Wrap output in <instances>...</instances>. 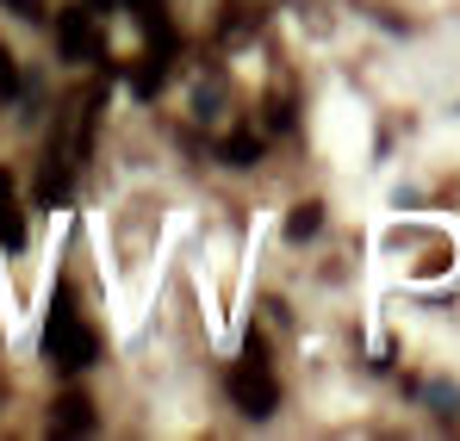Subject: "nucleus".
Here are the masks:
<instances>
[{
  "label": "nucleus",
  "mask_w": 460,
  "mask_h": 441,
  "mask_svg": "<svg viewBox=\"0 0 460 441\" xmlns=\"http://www.w3.org/2000/svg\"><path fill=\"white\" fill-rule=\"evenodd\" d=\"M44 355H50V367H63V373H87L93 361H100V336H93L75 311H69V293H57V304H50Z\"/></svg>",
  "instance_id": "1"
},
{
  "label": "nucleus",
  "mask_w": 460,
  "mask_h": 441,
  "mask_svg": "<svg viewBox=\"0 0 460 441\" xmlns=\"http://www.w3.org/2000/svg\"><path fill=\"white\" fill-rule=\"evenodd\" d=\"M230 398H236V410H243V417H274V410H280V379L268 373V355H261V342H255V336H249L243 361L230 367Z\"/></svg>",
  "instance_id": "2"
},
{
  "label": "nucleus",
  "mask_w": 460,
  "mask_h": 441,
  "mask_svg": "<svg viewBox=\"0 0 460 441\" xmlns=\"http://www.w3.org/2000/svg\"><path fill=\"white\" fill-rule=\"evenodd\" d=\"M100 106H106V87H87L75 106L57 119V137H50V162H57V168H69V174H75L81 162H87V144H93V119H100Z\"/></svg>",
  "instance_id": "3"
},
{
  "label": "nucleus",
  "mask_w": 460,
  "mask_h": 441,
  "mask_svg": "<svg viewBox=\"0 0 460 441\" xmlns=\"http://www.w3.org/2000/svg\"><path fill=\"white\" fill-rule=\"evenodd\" d=\"M57 44H63L69 63H100V57H106L100 13H93V6H69V13H57Z\"/></svg>",
  "instance_id": "4"
},
{
  "label": "nucleus",
  "mask_w": 460,
  "mask_h": 441,
  "mask_svg": "<svg viewBox=\"0 0 460 441\" xmlns=\"http://www.w3.org/2000/svg\"><path fill=\"white\" fill-rule=\"evenodd\" d=\"M50 436H93V404L81 392H63L50 404Z\"/></svg>",
  "instance_id": "5"
},
{
  "label": "nucleus",
  "mask_w": 460,
  "mask_h": 441,
  "mask_svg": "<svg viewBox=\"0 0 460 441\" xmlns=\"http://www.w3.org/2000/svg\"><path fill=\"white\" fill-rule=\"evenodd\" d=\"M225 162L230 168H255V162H261V137H255V131H230L225 137Z\"/></svg>",
  "instance_id": "6"
},
{
  "label": "nucleus",
  "mask_w": 460,
  "mask_h": 441,
  "mask_svg": "<svg viewBox=\"0 0 460 441\" xmlns=\"http://www.w3.org/2000/svg\"><path fill=\"white\" fill-rule=\"evenodd\" d=\"M69 193H75V174L50 162V168H44V181H38V199H44V206H63Z\"/></svg>",
  "instance_id": "7"
},
{
  "label": "nucleus",
  "mask_w": 460,
  "mask_h": 441,
  "mask_svg": "<svg viewBox=\"0 0 460 441\" xmlns=\"http://www.w3.org/2000/svg\"><path fill=\"white\" fill-rule=\"evenodd\" d=\"M317 230H323V206H317V199L293 206V218H287V236H293V243H305V236H317Z\"/></svg>",
  "instance_id": "8"
},
{
  "label": "nucleus",
  "mask_w": 460,
  "mask_h": 441,
  "mask_svg": "<svg viewBox=\"0 0 460 441\" xmlns=\"http://www.w3.org/2000/svg\"><path fill=\"white\" fill-rule=\"evenodd\" d=\"M0 243H6V249H25V218L13 212V199L0 206Z\"/></svg>",
  "instance_id": "9"
},
{
  "label": "nucleus",
  "mask_w": 460,
  "mask_h": 441,
  "mask_svg": "<svg viewBox=\"0 0 460 441\" xmlns=\"http://www.w3.org/2000/svg\"><path fill=\"white\" fill-rule=\"evenodd\" d=\"M19 93V63H13V50L0 44V100H13Z\"/></svg>",
  "instance_id": "10"
},
{
  "label": "nucleus",
  "mask_w": 460,
  "mask_h": 441,
  "mask_svg": "<svg viewBox=\"0 0 460 441\" xmlns=\"http://www.w3.org/2000/svg\"><path fill=\"white\" fill-rule=\"evenodd\" d=\"M19 19H31V25H44V0H6Z\"/></svg>",
  "instance_id": "11"
},
{
  "label": "nucleus",
  "mask_w": 460,
  "mask_h": 441,
  "mask_svg": "<svg viewBox=\"0 0 460 441\" xmlns=\"http://www.w3.org/2000/svg\"><path fill=\"white\" fill-rule=\"evenodd\" d=\"M125 6H131L137 19H150V13H162V0H125Z\"/></svg>",
  "instance_id": "12"
},
{
  "label": "nucleus",
  "mask_w": 460,
  "mask_h": 441,
  "mask_svg": "<svg viewBox=\"0 0 460 441\" xmlns=\"http://www.w3.org/2000/svg\"><path fill=\"white\" fill-rule=\"evenodd\" d=\"M6 199H13V174L0 168V206H6Z\"/></svg>",
  "instance_id": "13"
}]
</instances>
